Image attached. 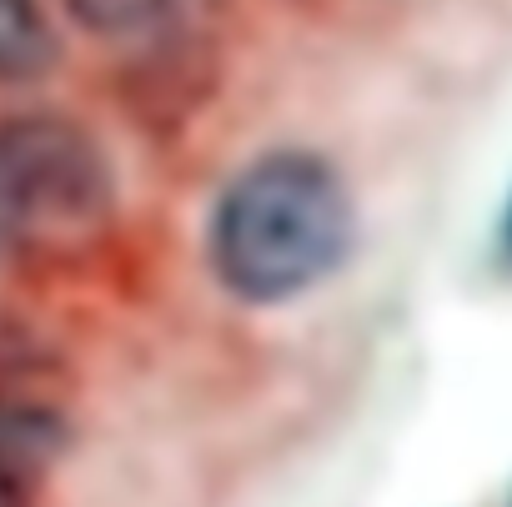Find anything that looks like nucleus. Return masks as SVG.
<instances>
[{
  "label": "nucleus",
  "mask_w": 512,
  "mask_h": 507,
  "mask_svg": "<svg viewBox=\"0 0 512 507\" xmlns=\"http://www.w3.org/2000/svg\"><path fill=\"white\" fill-rule=\"evenodd\" d=\"M352 241L342 176L312 151L251 161L211 216V267L241 302H292L327 282Z\"/></svg>",
  "instance_id": "1"
},
{
  "label": "nucleus",
  "mask_w": 512,
  "mask_h": 507,
  "mask_svg": "<svg viewBox=\"0 0 512 507\" xmlns=\"http://www.w3.org/2000/svg\"><path fill=\"white\" fill-rule=\"evenodd\" d=\"M502 246L512 251V201H507V221H502Z\"/></svg>",
  "instance_id": "6"
},
{
  "label": "nucleus",
  "mask_w": 512,
  "mask_h": 507,
  "mask_svg": "<svg viewBox=\"0 0 512 507\" xmlns=\"http://www.w3.org/2000/svg\"><path fill=\"white\" fill-rule=\"evenodd\" d=\"M116 186L96 136L66 116L0 121V262L56 257L91 241Z\"/></svg>",
  "instance_id": "2"
},
{
  "label": "nucleus",
  "mask_w": 512,
  "mask_h": 507,
  "mask_svg": "<svg viewBox=\"0 0 512 507\" xmlns=\"http://www.w3.org/2000/svg\"><path fill=\"white\" fill-rule=\"evenodd\" d=\"M56 66V31L41 0H0V81H41Z\"/></svg>",
  "instance_id": "4"
},
{
  "label": "nucleus",
  "mask_w": 512,
  "mask_h": 507,
  "mask_svg": "<svg viewBox=\"0 0 512 507\" xmlns=\"http://www.w3.org/2000/svg\"><path fill=\"white\" fill-rule=\"evenodd\" d=\"M507 507H512V502H507Z\"/></svg>",
  "instance_id": "7"
},
{
  "label": "nucleus",
  "mask_w": 512,
  "mask_h": 507,
  "mask_svg": "<svg viewBox=\"0 0 512 507\" xmlns=\"http://www.w3.org/2000/svg\"><path fill=\"white\" fill-rule=\"evenodd\" d=\"M61 11L111 46H166L211 16V0H61Z\"/></svg>",
  "instance_id": "3"
},
{
  "label": "nucleus",
  "mask_w": 512,
  "mask_h": 507,
  "mask_svg": "<svg viewBox=\"0 0 512 507\" xmlns=\"http://www.w3.org/2000/svg\"><path fill=\"white\" fill-rule=\"evenodd\" d=\"M31 477L36 467H26L11 447H0V507H31Z\"/></svg>",
  "instance_id": "5"
}]
</instances>
